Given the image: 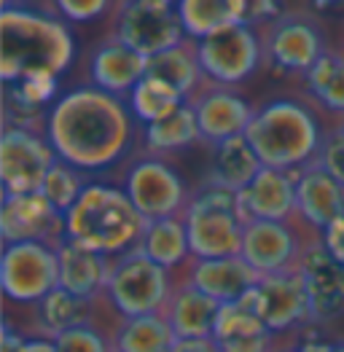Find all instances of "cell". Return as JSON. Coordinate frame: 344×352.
<instances>
[{"instance_id":"6da1fadb","label":"cell","mask_w":344,"mask_h":352,"mask_svg":"<svg viewBox=\"0 0 344 352\" xmlns=\"http://www.w3.org/2000/svg\"><path fill=\"white\" fill-rule=\"evenodd\" d=\"M129 102L97 87L70 89L49 108L46 138L57 159L81 173H100L121 162L135 146Z\"/></svg>"},{"instance_id":"7a4b0ae2","label":"cell","mask_w":344,"mask_h":352,"mask_svg":"<svg viewBox=\"0 0 344 352\" xmlns=\"http://www.w3.org/2000/svg\"><path fill=\"white\" fill-rule=\"evenodd\" d=\"M76 57L67 22L43 6L6 0L0 6V78L17 84L30 73L62 76Z\"/></svg>"},{"instance_id":"3957f363","label":"cell","mask_w":344,"mask_h":352,"mask_svg":"<svg viewBox=\"0 0 344 352\" xmlns=\"http://www.w3.org/2000/svg\"><path fill=\"white\" fill-rule=\"evenodd\" d=\"M331 126L334 118L312 100L275 97L256 108L245 138L264 167L299 173L317 159Z\"/></svg>"},{"instance_id":"277c9868","label":"cell","mask_w":344,"mask_h":352,"mask_svg":"<svg viewBox=\"0 0 344 352\" xmlns=\"http://www.w3.org/2000/svg\"><path fill=\"white\" fill-rule=\"evenodd\" d=\"M145 223L124 188L89 183L81 199L65 212V236L116 258L140 245Z\"/></svg>"},{"instance_id":"5b68a950","label":"cell","mask_w":344,"mask_h":352,"mask_svg":"<svg viewBox=\"0 0 344 352\" xmlns=\"http://www.w3.org/2000/svg\"><path fill=\"white\" fill-rule=\"evenodd\" d=\"M258 35L264 46V67L283 76L304 78L331 49L320 16L310 8H283V14L258 28Z\"/></svg>"},{"instance_id":"8992f818","label":"cell","mask_w":344,"mask_h":352,"mask_svg":"<svg viewBox=\"0 0 344 352\" xmlns=\"http://www.w3.org/2000/svg\"><path fill=\"white\" fill-rule=\"evenodd\" d=\"M194 258H234L242 250V218L237 194L202 183L183 212Z\"/></svg>"},{"instance_id":"52a82bcc","label":"cell","mask_w":344,"mask_h":352,"mask_svg":"<svg viewBox=\"0 0 344 352\" xmlns=\"http://www.w3.org/2000/svg\"><path fill=\"white\" fill-rule=\"evenodd\" d=\"M172 291H175V274L164 266L153 264L140 248L116 256L111 261L105 298L121 320L162 315L170 304Z\"/></svg>"},{"instance_id":"ba28073f","label":"cell","mask_w":344,"mask_h":352,"mask_svg":"<svg viewBox=\"0 0 344 352\" xmlns=\"http://www.w3.org/2000/svg\"><path fill=\"white\" fill-rule=\"evenodd\" d=\"M320 236L323 234L307 226L299 215L293 221H248L242 229L239 258L258 277L296 272L304 250Z\"/></svg>"},{"instance_id":"9c48e42d","label":"cell","mask_w":344,"mask_h":352,"mask_svg":"<svg viewBox=\"0 0 344 352\" xmlns=\"http://www.w3.org/2000/svg\"><path fill=\"white\" fill-rule=\"evenodd\" d=\"M111 38L145 59L175 49L186 41L178 3L170 0H124L111 11Z\"/></svg>"},{"instance_id":"30bf717a","label":"cell","mask_w":344,"mask_h":352,"mask_svg":"<svg viewBox=\"0 0 344 352\" xmlns=\"http://www.w3.org/2000/svg\"><path fill=\"white\" fill-rule=\"evenodd\" d=\"M0 288L6 301L19 307H38L59 288L57 248L43 242L3 245L0 253Z\"/></svg>"},{"instance_id":"8fae6325","label":"cell","mask_w":344,"mask_h":352,"mask_svg":"<svg viewBox=\"0 0 344 352\" xmlns=\"http://www.w3.org/2000/svg\"><path fill=\"white\" fill-rule=\"evenodd\" d=\"M197 57L207 81L221 87L245 84L264 67V46L256 25H231L197 41Z\"/></svg>"},{"instance_id":"7c38bea8","label":"cell","mask_w":344,"mask_h":352,"mask_svg":"<svg viewBox=\"0 0 344 352\" xmlns=\"http://www.w3.org/2000/svg\"><path fill=\"white\" fill-rule=\"evenodd\" d=\"M57 153L46 132L3 124L0 135V186L3 197H22L41 191Z\"/></svg>"},{"instance_id":"4fadbf2b","label":"cell","mask_w":344,"mask_h":352,"mask_svg":"<svg viewBox=\"0 0 344 352\" xmlns=\"http://www.w3.org/2000/svg\"><path fill=\"white\" fill-rule=\"evenodd\" d=\"M124 191L145 221H162L183 215L194 191L186 186L180 173L162 156L138 159L124 177Z\"/></svg>"},{"instance_id":"5bb4252c","label":"cell","mask_w":344,"mask_h":352,"mask_svg":"<svg viewBox=\"0 0 344 352\" xmlns=\"http://www.w3.org/2000/svg\"><path fill=\"white\" fill-rule=\"evenodd\" d=\"M242 298L256 309V315L275 336H288L312 325L310 301L299 269L275 277H261V283Z\"/></svg>"},{"instance_id":"9a60e30c","label":"cell","mask_w":344,"mask_h":352,"mask_svg":"<svg viewBox=\"0 0 344 352\" xmlns=\"http://www.w3.org/2000/svg\"><path fill=\"white\" fill-rule=\"evenodd\" d=\"M189 105L200 124L202 143L207 146H218L224 140L245 135L250 126V118L256 113V108L234 87H221L207 78L189 97Z\"/></svg>"},{"instance_id":"2e32d148","label":"cell","mask_w":344,"mask_h":352,"mask_svg":"<svg viewBox=\"0 0 344 352\" xmlns=\"http://www.w3.org/2000/svg\"><path fill=\"white\" fill-rule=\"evenodd\" d=\"M0 239L14 242H43L57 248L65 239V215L41 191L22 197H3L0 205Z\"/></svg>"},{"instance_id":"e0dca14e","label":"cell","mask_w":344,"mask_h":352,"mask_svg":"<svg viewBox=\"0 0 344 352\" xmlns=\"http://www.w3.org/2000/svg\"><path fill=\"white\" fill-rule=\"evenodd\" d=\"M299 274L304 280L312 325L334 323L344 318V264L325 250L323 236L304 250Z\"/></svg>"},{"instance_id":"ac0fdd59","label":"cell","mask_w":344,"mask_h":352,"mask_svg":"<svg viewBox=\"0 0 344 352\" xmlns=\"http://www.w3.org/2000/svg\"><path fill=\"white\" fill-rule=\"evenodd\" d=\"M242 223L248 221H293L296 218V173L264 167L253 183L237 194Z\"/></svg>"},{"instance_id":"d6986e66","label":"cell","mask_w":344,"mask_h":352,"mask_svg":"<svg viewBox=\"0 0 344 352\" xmlns=\"http://www.w3.org/2000/svg\"><path fill=\"white\" fill-rule=\"evenodd\" d=\"M59 258V288L67 294L78 296L84 301H103L108 291V277H111V261L108 256L89 250L73 239H62L57 245Z\"/></svg>"},{"instance_id":"ffe728a7","label":"cell","mask_w":344,"mask_h":352,"mask_svg":"<svg viewBox=\"0 0 344 352\" xmlns=\"http://www.w3.org/2000/svg\"><path fill=\"white\" fill-rule=\"evenodd\" d=\"M175 277H183L202 294L215 298L218 304H234L248 291H253L261 277L239 256L234 258H191V264Z\"/></svg>"},{"instance_id":"44dd1931","label":"cell","mask_w":344,"mask_h":352,"mask_svg":"<svg viewBox=\"0 0 344 352\" xmlns=\"http://www.w3.org/2000/svg\"><path fill=\"white\" fill-rule=\"evenodd\" d=\"M296 215L320 234L344 215V186L317 162L296 173Z\"/></svg>"},{"instance_id":"7402d4cb","label":"cell","mask_w":344,"mask_h":352,"mask_svg":"<svg viewBox=\"0 0 344 352\" xmlns=\"http://www.w3.org/2000/svg\"><path fill=\"white\" fill-rule=\"evenodd\" d=\"M89 76H92V87L116 97H129L132 89L148 76V59L108 35L92 54Z\"/></svg>"},{"instance_id":"603a6c76","label":"cell","mask_w":344,"mask_h":352,"mask_svg":"<svg viewBox=\"0 0 344 352\" xmlns=\"http://www.w3.org/2000/svg\"><path fill=\"white\" fill-rule=\"evenodd\" d=\"M221 304L183 277H175V291L167 309L162 312L170 323L175 339H213Z\"/></svg>"},{"instance_id":"cb8c5ba5","label":"cell","mask_w":344,"mask_h":352,"mask_svg":"<svg viewBox=\"0 0 344 352\" xmlns=\"http://www.w3.org/2000/svg\"><path fill=\"white\" fill-rule=\"evenodd\" d=\"M213 339L221 352H277L280 336H275L256 312L242 304H221Z\"/></svg>"},{"instance_id":"d4e9b609","label":"cell","mask_w":344,"mask_h":352,"mask_svg":"<svg viewBox=\"0 0 344 352\" xmlns=\"http://www.w3.org/2000/svg\"><path fill=\"white\" fill-rule=\"evenodd\" d=\"M261 170H264V164L256 156V151L250 148L245 135H239V138L224 140L218 146H210V162H207L204 183L226 188L231 194H239L253 183V177Z\"/></svg>"},{"instance_id":"484cf974","label":"cell","mask_w":344,"mask_h":352,"mask_svg":"<svg viewBox=\"0 0 344 352\" xmlns=\"http://www.w3.org/2000/svg\"><path fill=\"white\" fill-rule=\"evenodd\" d=\"M248 0H180L178 14L189 41L210 38L213 32L231 25H248Z\"/></svg>"},{"instance_id":"4316f807","label":"cell","mask_w":344,"mask_h":352,"mask_svg":"<svg viewBox=\"0 0 344 352\" xmlns=\"http://www.w3.org/2000/svg\"><path fill=\"white\" fill-rule=\"evenodd\" d=\"M138 248L143 250L153 264L164 266L172 274L183 272L186 266L191 264V258H194L183 215L162 218V221H148Z\"/></svg>"},{"instance_id":"83f0119b","label":"cell","mask_w":344,"mask_h":352,"mask_svg":"<svg viewBox=\"0 0 344 352\" xmlns=\"http://www.w3.org/2000/svg\"><path fill=\"white\" fill-rule=\"evenodd\" d=\"M301 81L307 97L325 116L344 118V49H328Z\"/></svg>"},{"instance_id":"f1b7e54d","label":"cell","mask_w":344,"mask_h":352,"mask_svg":"<svg viewBox=\"0 0 344 352\" xmlns=\"http://www.w3.org/2000/svg\"><path fill=\"white\" fill-rule=\"evenodd\" d=\"M148 76L178 89L189 102V97L204 84V73H202L200 57H197V43L186 38L180 46L151 57L148 59Z\"/></svg>"},{"instance_id":"f546056e","label":"cell","mask_w":344,"mask_h":352,"mask_svg":"<svg viewBox=\"0 0 344 352\" xmlns=\"http://www.w3.org/2000/svg\"><path fill=\"white\" fill-rule=\"evenodd\" d=\"M175 342L164 315L127 318L114 331V352H172Z\"/></svg>"},{"instance_id":"4dcf8cb0","label":"cell","mask_w":344,"mask_h":352,"mask_svg":"<svg viewBox=\"0 0 344 352\" xmlns=\"http://www.w3.org/2000/svg\"><path fill=\"white\" fill-rule=\"evenodd\" d=\"M143 143L151 156H164L172 151H183V148H191L194 143H202L200 124H197L191 105L186 102L167 118L143 126Z\"/></svg>"},{"instance_id":"1f68e13d","label":"cell","mask_w":344,"mask_h":352,"mask_svg":"<svg viewBox=\"0 0 344 352\" xmlns=\"http://www.w3.org/2000/svg\"><path fill=\"white\" fill-rule=\"evenodd\" d=\"M97 304H100V301H97ZM97 304H92V301H84V298H78V296L67 294L65 288L52 291L38 307H32V309H35V323H38L35 336L54 339V336H59L62 331H67V328H73V325L89 320V318L94 315Z\"/></svg>"},{"instance_id":"d6a6232c","label":"cell","mask_w":344,"mask_h":352,"mask_svg":"<svg viewBox=\"0 0 344 352\" xmlns=\"http://www.w3.org/2000/svg\"><path fill=\"white\" fill-rule=\"evenodd\" d=\"M127 102H129L132 116L143 121V126H148L153 121H162L170 113H175L180 105H186V97L178 89H172L170 84H164L153 76H145L143 81L132 89Z\"/></svg>"},{"instance_id":"836d02e7","label":"cell","mask_w":344,"mask_h":352,"mask_svg":"<svg viewBox=\"0 0 344 352\" xmlns=\"http://www.w3.org/2000/svg\"><path fill=\"white\" fill-rule=\"evenodd\" d=\"M86 186H89V183H86V177L81 170H76L73 164L57 159V162L52 164L46 180H43V186H41V194L65 215L70 207L81 199Z\"/></svg>"},{"instance_id":"e575fe53","label":"cell","mask_w":344,"mask_h":352,"mask_svg":"<svg viewBox=\"0 0 344 352\" xmlns=\"http://www.w3.org/2000/svg\"><path fill=\"white\" fill-rule=\"evenodd\" d=\"M54 344L59 352H114V333H105L92 315L89 320L54 336Z\"/></svg>"},{"instance_id":"d590c367","label":"cell","mask_w":344,"mask_h":352,"mask_svg":"<svg viewBox=\"0 0 344 352\" xmlns=\"http://www.w3.org/2000/svg\"><path fill=\"white\" fill-rule=\"evenodd\" d=\"M49 8L57 14L62 22H70V25L94 22V19H100V16L114 11V6L105 3V0H57Z\"/></svg>"},{"instance_id":"8d00e7d4","label":"cell","mask_w":344,"mask_h":352,"mask_svg":"<svg viewBox=\"0 0 344 352\" xmlns=\"http://www.w3.org/2000/svg\"><path fill=\"white\" fill-rule=\"evenodd\" d=\"M317 164L344 186V129L334 121V126L328 129L325 140H323V148L315 159Z\"/></svg>"},{"instance_id":"74e56055","label":"cell","mask_w":344,"mask_h":352,"mask_svg":"<svg viewBox=\"0 0 344 352\" xmlns=\"http://www.w3.org/2000/svg\"><path fill=\"white\" fill-rule=\"evenodd\" d=\"M315 331H317V325H310V328H304V331L290 333V339H288L286 344H283V342L277 344V352H331L334 342L317 336Z\"/></svg>"},{"instance_id":"f35d334b","label":"cell","mask_w":344,"mask_h":352,"mask_svg":"<svg viewBox=\"0 0 344 352\" xmlns=\"http://www.w3.org/2000/svg\"><path fill=\"white\" fill-rule=\"evenodd\" d=\"M323 245H325V250H328L336 261L344 264V215L336 218V221L323 232Z\"/></svg>"},{"instance_id":"ab89813d","label":"cell","mask_w":344,"mask_h":352,"mask_svg":"<svg viewBox=\"0 0 344 352\" xmlns=\"http://www.w3.org/2000/svg\"><path fill=\"white\" fill-rule=\"evenodd\" d=\"M28 333L22 328H14V323L6 318L3 320V342H0V352H22L28 344Z\"/></svg>"},{"instance_id":"60d3db41","label":"cell","mask_w":344,"mask_h":352,"mask_svg":"<svg viewBox=\"0 0 344 352\" xmlns=\"http://www.w3.org/2000/svg\"><path fill=\"white\" fill-rule=\"evenodd\" d=\"M172 352H221L215 339H178Z\"/></svg>"},{"instance_id":"b9f144b4","label":"cell","mask_w":344,"mask_h":352,"mask_svg":"<svg viewBox=\"0 0 344 352\" xmlns=\"http://www.w3.org/2000/svg\"><path fill=\"white\" fill-rule=\"evenodd\" d=\"M22 352H59L54 339H46V336H30L28 344Z\"/></svg>"},{"instance_id":"7bdbcfd3","label":"cell","mask_w":344,"mask_h":352,"mask_svg":"<svg viewBox=\"0 0 344 352\" xmlns=\"http://www.w3.org/2000/svg\"><path fill=\"white\" fill-rule=\"evenodd\" d=\"M331 352H344V342H334V347H331Z\"/></svg>"},{"instance_id":"ee69618b","label":"cell","mask_w":344,"mask_h":352,"mask_svg":"<svg viewBox=\"0 0 344 352\" xmlns=\"http://www.w3.org/2000/svg\"><path fill=\"white\" fill-rule=\"evenodd\" d=\"M336 124H339V126H342V129H344V118H339V121H336Z\"/></svg>"}]
</instances>
